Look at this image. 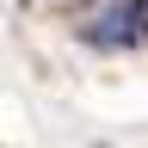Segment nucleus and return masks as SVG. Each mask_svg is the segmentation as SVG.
I'll return each instance as SVG.
<instances>
[{
  "mask_svg": "<svg viewBox=\"0 0 148 148\" xmlns=\"http://www.w3.org/2000/svg\"><path fill=\"white\" fill-rule=\"evenodd\" d=\"M142 43H148V6H142Z\"/></svg>",
  "mask_w": 148,
  "mask_h": 148,
  "instance_id": "1",
  "label": "nucleus"
}]
</instances>
